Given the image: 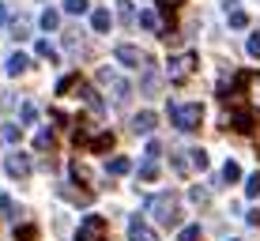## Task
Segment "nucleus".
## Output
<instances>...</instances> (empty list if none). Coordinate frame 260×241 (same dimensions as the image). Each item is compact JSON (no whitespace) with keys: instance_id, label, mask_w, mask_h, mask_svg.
Listing matches in <instances>:
<instances>
[{"instance_id":"f257e3e1","label":"nucleus","mask_w":260,"mask_h":241,"mask_svg":"<svg viewBox=\"0 0 260 241\" xmlns=\"http://www.w3.org/2000/svg\"><path fill=\"white\" fill-rule=\"evenodd\" d=\"M200 121H204V106H200V102L170 106V124H174L177 132H192V128H200Z\"/></svg>"},{"instance_id":"f03ea898","label":"nucleus","mask_w":260,"mask_h":241,"mask_svg":"<svg viewBox=\"0 0 260 241\" xmlns=\"http://www.w3.org/2000/svg\"><path fill=\"white\" fill-rule=\"evenodd\" d=\"M147 211L162 222V226H177V222H181V211H177V196H174V192L155 196V200L147 203Z\"/></svg>"},{"instance_id":"7ed1b4c3","label":"nucleus","mask_w":260,"mask_h":241,"mask_svg":"<svg viewBox=\"0 0 260 241\" xmlns=\"http://www.w3.org/2000/svg\"><path fill=\"white\" fill-rule=\"evenodd\" d=\"M106 234H110V222L102 215H83L79 230H76V241H106Z\"/></svg>"},{"instance_id":"20e7f679","label":"nucleus","mask_w":260,"mask_h":241,"mask_svg":"<svg viewBox=\"0 0 260 241\" xmlns=\"http://www.w3.org/2000/svg\"><path fill=\"white\" fill-rule=\"evenodd\" d=\"M98 83L106 87V91H113V102H128V94H132V87L124 83V79L117 76V72H110V68H102V72H98Z\"/></svg>"},{"instance_id":"39448f33","label":"nucleus","mask_w":260,"mask_h":241,"mask_svg":"<svg viewBox=\"0 0 260 241\" xmlns=\"http://www.w3.org/2000/svg\"><path fill=\"white\" fill-rule=\"evenodd\" d=\"M192 64H196V57H192V53H181V57H170V64H166V76H170V83H185V79L192 76Z\"/></svg>"},{"instance_id":"423d86ee","label":"nucleus","mask_w":260,"mask_h":241,"mask_svg":"<svg viewBox=\"0 0 260 241\" xmlns=\"http://www.w3.org/2000/svg\"><path fill=\"white\" fill-rule=\"evenodd\" d=\"M4 169L12 177H26L34 169V162H30V155H23V151H15V155H8V162H4Z\"/></svg>"},{"instance_id":"0eeeda50","label":"nucleus","mask_w":260,"mask_h":241,"mask_svg":"<svg viewBox=\"0 0 260 241\" xmlns=\"http://www.w3.org/2000/svg\"><path fill=\"white\" fill-rule=\"evenodd\" d=\"M113 60L124 64V68H140V64H143V53H140L136 46H117V49H113Z\"/></svg>"},{"instance_id":"6e6552de","label":"nucleus","mask_w":260,"mask_h":241,"mask_svg":"<svg viewBox=\"0 0 260 241\" xmlns=\"http://www.w3.org/2000/svg\"><path fill=\"white\" fill-rule=\"evenodd\" d=\"M155 124H158V117H155L151 110H143V113L132 117V132H136V136H151V132H155Z\"/></svg>"},{"instance_id":"1a4fd4ad","label":"nucleus","mask_w":260,"mask_h":241,"mask_svg":"<svg viewBox=\"0 0 260 241\" xmlns=\"http://www.w3.org/2000/svg\"><path fill=\"white\" fill-rule=\"evenodd\" d=\"M226 124H230L234 132H253V113H249V110H230Z\"/></svg>"},{"instance_id":"9d476101","label":"nucleus","mask_w":260,"mask_h":241,"mask_svg":"<svg viewBox=\"0 0 260 241\" xmlns=\"http://www.w3.org/2000/svg\"><path fill=\"white\" fill-rule=\"evenodd\" d=\"M128 241H158V237H155V230H151L143 219H132L128 222Z\"/></svg>"},{"instance_id":"9b49d317","label":"nucleus","mask_w":260,"mask_h":241,"mask_svg":"<svg viewBox=\"0 0 260 241\" xmlns=\"http://www.w3.org/2000/svg\"><path fill=\"white\" fill-rule=\"evenodd\" d=\"M110 23H113V15L106 12V8H94V12H91V26H94L98 34H106V30H110Z\"/></svg>"},{"instance_id":"f8f14e48","label":"nucleus","mask_w":260,"mask_h":241,"mask_svg":"<svg viewBox=\"0 0 260 241\" xmlns=\"http://www.w3.org/2000/svg\"><path fill=\"white\" fill-rule=\"evenodd\" d=\"M26 68H30L26 53H12V57H8V76H19V72H26Z\"/></svg>"},{"instance_id":"ddd939ff","label":"nucleus","mask_w":260,"mask_h":241,"mask_svg":"<svg viewBox=\"0 0 260 241\" xmlns=\"http://www.w3.org/2000/svg\"><path fill=\"white\" fill-rule=\"evenodd\" d=\"M238 177H241V166L234 162V158H226V166H222V174H219V181H222V185H234V181H238Z\"/></svg>"},{"instance_id":"4468645a","label":"nucleus","mask_w":260,"mask_h":241,"mask_svg":"<svg viewBox=\"0 0 260 241\" xmlns=\"http://www.w3.org/2000/svg\"><path fill=\"white\" fill-rule=\"evenodd\" d=\"M128 169H132V162H128V158H110V162H106V174H113V177H121V174H128Z\"/></svg>"},{"instance_id":"2eb2a0df","label":"nucleus","mask_w":260,"mask_h":241,"mask_svg":"<svg viewBox=\"0 0 260 241\" xmlns=\"http://www.w3.org/2000/svg\"><path fill=\"white\" fill-rule=\"evenodd\" d=\"M158 177V158H143V166H140V181H155Z\"/></svg>"},{"instance_id":"dca6fc26","label":"nucleus","mask_w":260,"mask_h":241,"mask_svg":"<svg viewBox=\"0 0 260 241\" xmlns=\"http://www.w3.org/2000/svg\"><path fill=\"white\" fill-rule=\"evenodd\" d=\"M38 23H42V30H57V26H60V12H53V8H46Z\"/></svg>"},{"instance_id":"f3484780","label":"nucleus","mask_w":260,"mask_h":241,"mask_svg":"<svg viewBox=\"0 0 260 241\" xmlns=\"http://www.w3.org/2000/svg\"><path fill=\"white\" fill-rule=\"evenodd\" d=\"M64 12L68 15H87L91 12V0H64Z\"/></svg>"},{"instance_id":"a211bd4d","label":"nucleus","mask_w":260,"mask_h":241,"mask_svg":"<svg viewBox=\"0 0 260 241\" xmlns=\"http://www.w3.org/2000/svg\"><path fill=\"white\" fill-rule=\"evenodd\" d=\"M110 147H113V136H110V132H102V136L91 140V151H94V155H102V151H110Z\"/></svg>"},{"instance_id":"6ab92c4d","label":"nucleus","mask_w":260,"mask_h":241,"mask_svg":"<svg viewBox=\"0 0 260 241\" xmlns=\"http://www.w3.org/2000/svg\"><path fill=\"white\" fill-rule=\"evenodd\" d=\"M140 26H143V30H158V15L151 12V8H143V12H140Z\"/></svg>"},{"instance_id":"aec40b11","label":"nucleus","mask_w":260,"mask_h":241,"mask_svg":"<svg viewBox=\"0 0 260 241\" xmlns=\"http://www.w3.org/2000/svg\"><path fill=\"white\" fill-rule=\"evenodd\" d=\"M189 155H192V158H189V166H192V169H208V151L196 147V151H189Z\"/></svg>"},{"instance_id":"412c9836","label":"nucleus","mask_w":260,"mask_h":241,"mask_svg":"<svg viewBox=\"0 0 260 241\" xmlns=\"http://www.w3.org/2000/svg\"><path fill=\"white\" fill-rule=\"evenodd\" d=\"M19 117H23V124H34V121H38V106H34V102H23Z\"/></svg>"},{"instance_id":"4be33fe9","label":"nucleus","mask_w":260,"mask_h":241,"mask_svg":"<svg viewBox=\"0 0 260 241\" xmlns=\"http://www.w3.org/2000/svg\"><path fill=\"white\" fill-rule=\"evenodd\" d=\"M0 136L8 140V144H19V136H23V124H4V132Z\"/></svg>"},{"instance_id":"5701e85b","label":"nucleus","mask_w":260,"mask_h":241,"mask_svg":"<svg viewBox=\"0 0 260 241\" xmlns=\"http://www.w3.org/2000/svg\"><path fill=\"white\" fill-rule=\"evenodd\" d=\"M34 147H38V151L53 147V132H49V128H42V132H38V140H34Z\"/></svg>"},{"instance_id":"b1692460","label":"nucleus","mask_w":260,"mask_h":241,"mask_svg":"<svg viewBox=\"0 0 260 241\" xmlns=\"http://www.w3.org/2000/svg\"><path fill=\"white\" fill-rule=\"evenodd\" d=\"M226 15H230V26H238V30H241V26H249V15L238 12V8H234V12H226Z\"/></svg>"},{"instance_id":"393cba45","label":"nucleus","mask_w":260,"mask_h":241,"mask_svg":"<svg viewBox=\"0 0 260 241\" xmlns=\"http://www.w3.org/2000/svg\"><path fill=\"white\" fill-rule=\"evenodd\" d=\"M245 196H260V174H249V181H245Z\"/></svg>"},{"instance_id":"a878e982","label":"nucleus","mask_w":260,"mask_h":241,"mask_svg":"<svg viewBox=\"0 0 260 241\" xmlns=\"http://www.w3.org/2000/svg\"><path fill=\"white\" fill-rule=\"evenodd\" d=\"M83 98H87V106H91V110H102V98H98V91L83 87Z\"/></svg>"},{"instance_id":"bb28decb","label":"nucleus","mask_w":260,"mask_h":241,"mask_svg":"<svg viewBox=\"0 0 260 241\" xmlns=\"http://www.w3.org/2000/svg\"><path fill=\"white\" fill-rule=\"evenodd\" d=\"M177 241H200V226H185L181 234H177Z\"/></svg>"},{"instance_id":"cd10ccee","label":"nucleus","mask_w":260,"mask_h":241,"mask_svg":"<svg viewBox=\"0 0 260 241\" xmlns=\"http://www.w3.org/2000/svg\"><path fill=\"white\" fill-rule=\"evenodd\" d=\"M34 53H38V57H49V60L57 57V49H53L49 42H38V46H34Z\"/></svg>"},{"instance_id":"c85d7f7f","label":"nucleus","mask_w":260,"mask_h":241,"mask_svg":"<svg viewBox=\"0 0 260 241\" xmlns=\"http://www.w3.org/2000/svg\"><path fill=\"white\" fill-rule=\"evenodd\" d=\"M170 166H174V169H177V174H189V162H185V158H181V155H170Z\"/></svg>"},{"instance_id":"c756f323","label":"nucleus","mask_w":260,"mask_h":241,"mask_svg":"<svg viewBox=\"0 0 260 241\" xmlns=\"http://www.w3.org/2000/svg\"><path fill=\"white\" fill-rule=\"evenodd\" d=\"M34 234H38L34 226H19V230H15V237H19V241H34Z\"/></svg>"},{"instance_id":"7c9ffc66","label":"nucleus","mask_w":260,"mask_h":241,"mask_svg":"<svg viewBox=\"0 0 260 241\" xmlns=\"http://www.w3.org/2000/svg\"><path fill=\"white\" fill-rule=\"evenodd\" d=\"M189 200H192V203H204V200H208V189H200V185H196V189L189 192Z\"/></svg>"},{"instance_id":"2f4dec72","label":"nucleus","mask_w":260,"mask_h":241,"mask_svg":"<svg viewBox=\"0 0 260 241\" xmlns=\"http://www.w3.org/2000/svg\"><path fill=\"white\" fill-rule=\"evenodd\" d=\"M249 57H260V30L249 38Z\"/></svg>"},{"instance_id":"473e14b6","label":"nucleus","mask_w":260,"mask_h":241,"mask_svg":"<svg viewBox=\"0 0 260 241\" xmlns=\"http://www.w3.org/2000/svg\"><path fill=\"white\" fill-rule=\"evenodd\" d=\"M12 34H15V38H26V23H23V19H15V26H12Z\"/></svg>"},{"instance_id":"72a5a7b5","label":"nucleus","mask_w":260,"mask_h":241,"mask_svg":"<svg viewBox=\"0 0 260 241\" xmlns=\"http://www.w3.org/2000/svg\"><path fill=\"white\" fill-rule=\"evenodd\" d=\"M0 211H4V215H15V208H12V200H8V196H0Z\"/></svg>"},{"instance_id":"f704fd0d","label":"nucleus","mask_w":260,"mask_h":241,"mask_svg":"<svg viewBox=\"0 0 260 241\" xmlns=\"http://www.w3.org/2000/svg\"><path fill=\"white\" fill-rule=\"evenodd\" d=\"M117 4H121V8H117V12L124 15V19H132V4H128V0H117Z\"/></svg>"},{"instance_id":"c9c22d12","label":"nucleus","mask_w":260,"mask_h":241,"mask_svg":"<svg viewBox=\"0 0 260 241\" xmlns=\"http://www.w3.org/2000/svg\"><path fill=\"white\" fill-rule=\"evenodd\" d=\"M226 241H238V237H226Z\"/></svg>"}]
</instances>
